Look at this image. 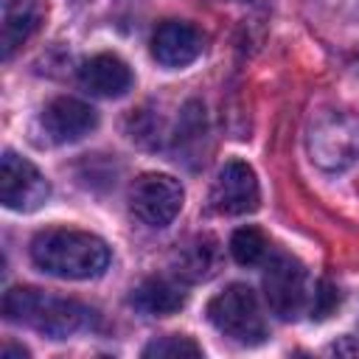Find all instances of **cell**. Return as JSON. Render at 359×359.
Instances as JSON below:
<instances>
[{
	"label": "cell",
	"mask_w": 359,
	"mask_h": 359,
	"mask_svg": "<svg viewBox=\"0 0 359 359\" xmlns=\"http://www.w3.org/2000/svg\"><path fill=\"white\" fill-rule=\"evenodd\" d=\"M45 20V0H3V56L8 59Z\"/></svg>",
	"instance_id": "4fadbf2b"
},
{
	"label": "cell",
	"mask_w": 359,
	"mask_h": 359,
	"mask_svg": "<svg viewBox=\"0 0 359 359\" xmlns=\"http://www.w3.org/2000/svg\"><path fill=\"white\" fill-rule=\"evenodd\" d=\"M48 196H50V185L45 174L28 157H20L17 151L6 149L0 157V202L8 210L31 213L42 208Z\"/></svg>",
	"instance_id": "52a82bcc"
},
{
	"label": "cell",
	"mask_w": 359,
	"mask_h": 359,
	"mask_svg": "<svg viewBox=\"0 0 359 359\" xmlns=\"http://www.w3.org/2000/svg\"><path fill=\"white\" fill-rule=\"evenodd\" d=\"M31 261L45 275L62 280H93L109 266V247L104 238L73 230V227H48L31 241Z\"/></svg>",
	"instance_id": "6da1fadb"
},
{
	"label": "cell",
	"mask_w": 359,
	"mask_h": 359,
	"mask_svg": "<svg viewBox=\"0 0 359 359\" xmlns=\"http://www.w3.org/2000/svg\"><path fill=\"white\" fill-rule=\"evenodd\" d=\"M39 123H42L48 140L62 146V143H76L84 135H90L98 126V112L79 98L62 95V98H53L42 109Z\"/></svg>",
	"instance_id": "9c48e42d"
},
{
	"label": "cell",
	"mask_w": 359,
	"mask_h": 359,
	"mask_svg": "<svg viewBox=\"0 0 359 359\" xmlns=\"http://www.w3.org/2000/svg\"><path fill=\"white\" fill-rule=\"evenodd\" d=\"M210 325L241 345H258L266 339V320L258 294L247 283H230L208 300Z\"/></svg>",
	"instance_id": "277c9868"
},
{
	"label": "cell",
	"mask_w": 359,
	"mask_h": 359,
	"mask_svg": "<svg viewBox=\"0 0 359 359\" xmlns=\"http://www.w3.org/2000/svg\"><path fill=\"white\" fill-rule=\"evenodd\" d=\"M79 81L87 93L101 98H121L132 87L129 65L115 53H95L79 67Z\"/></svg>",
	"instance_id": "8fae6325"
},
{
	"label": "cell",
	"mask_w": 359,
	"mask_h": 359,
	"mask_svg": "<svg viewBox=\"0 0 359 359\" xmlns=\"http://www.w3.org/2000/svg\"><path fill=\"white\" fill-rule=\"evenodd\" d=\"M132 306L143 314L168 317L185 306V289L168 278H149L132 292Z\"/></svg>",
	"instance_id": "5bb4252c"
},
{
	"label": "cell",
	"mask_w": 359,
	"mask_h": 359,
	"mask_svg": "<svg viewBox=\"0 0 359 359\" xmlns=\"http://www.w3.org/2000/svg\"><path fill=\"white\" fill-rule=\"evenodd\" d=\"M143 356H157V359H196L202 356V348L182 334H171V337H160L154 342H149L143 348Z\"/></svg>",
	"instance_id": "2e32d148"
},
{
	"label": "cell",
	"mask_w": 359,
	"mask_h": 359,
	"mask_svg": "<svg viewBox=\"0 0 359 359\" xmlns=\"http://www.w3.org/2000/svg\"><path fill=\"white\" fill-rule=\"evenodd\" d=\"M0 356H3V359H11V356H28V351H25V348H17V345H6V348L0 351Z\"/></svg>",
	"instance_id": "ac0fdd59"
},
{
	"label": "cell",
	"mask_w": 359,
	"mask_h": 359,
	"mask_svg": "<svg viewBox=\"0 0 359 359\" xmlns=\"http://www.w3.org/2000/svg\"><path fill=\"white\" fill-rule=\"evenodd\" d=\"M337 303V292L328 283H320V292H314V303H311V317H325Z\"/></svg>",
	"instance_id": "e0dca14e"
},
{
	"label": "cell",
	"mask_w": 359,
	"mask_h": 359,
	"mask_svg": "<svg viewBox=\"0 0 359 359\" xmlns=\"http://www.w3.org/2000/svg\"><path fill=\"white\" fill-rule=\"evenodd\" d=\"M230 255L241 264V266H255L264 264L269 255V241L264 238V233L258 227H238L230 236Z\"/></svg>",
	"instance_id": "9a60e30c"
},
{
	"label": "cell",
	"mask_w": 359,
	"mask_h": 359,
	"mask_svg": "<svg viewBox=\"0 0 359 359\" xmlns=\"http://www.w3.org/2000/svg\"><path fill=\"white\" fill-rule=\"evenodd\" d=\"M3 314L8 323L28 325L50 339H67L95 325V311L73 297H59L34 286H14L3 297Z\"/></svg>",
	"instance_id": "7a4b0ae2"
},
{
	"label": "cell",
	"mask_w": 359,
	"mask_h": 359,
	"mask_svg": "<svg viewBox=\"0 0 359 359\" xmlns=\"http://www.w3.org/2000/svg\"><path fill=\"white\" fill-rule=\"evenodd\" d=\"M219 264H222V250L216 244L213 236H196L191 238L188 244H182L174 255V275L180 280H191V283H199V280H208L219 272Z\"/></svg>",
	"instance_id": "7c38bea8"
},
{
	"label": "cell",
	"mask_w": 359,
	"mask_h": 359,
	"mask_svg": "<svg viewBox=\"0 0 359 359\" xmlns=\"http://www.w3.org/2000/svg\"><path fill=\"white\" fill-rule=\"evenodd\" d=\"M258 205H261V188L252 165L244 160H227L216 171L210 188V208L222 216H244L258 210Z\"/></svg>",
	"instance_id": "ba28073f"
},
{
	"label": "cell",
	"mask_w": 359,
	"mask_h": 359,
	"mask_svg": "<svg viewBox=\"0 0 359 359\" xmlns=\"http://www.w3.org/2000/svg\"><path fill=\"white\" fill-rule=\"evenodd\" d=\"M182 202H185V191L180 180H174L171 174L149 171L140 174L129 188V208L149 227L171 224L182 210Z\"/></svg>",
	"instance_id": "8992f818"
},
{
	"label": "cell",
	"mask_w": 359,
	"mask_h": 359,
	"mask_svg": "<svg viewBox=\"0 0 359 359\" xmlns=\"http://www.w3.org/2000/svg\"><path fill=\"white\" fill-rule=\"evenodd\" d=\"M205 50V36L185 20H165L151 34V56L163 67H185Z\"/></svg>",
	"instance_id": "30bf717a"
},
{
	"label": "cell",
	"mask_w": 359,
	"mask_h": 359,
	"mask_svg": "<svg viewBox=\"0 0 359 359\" xmlns=\"http://www.w3.org/2000/svg\"><path fill=\"white\" fill-rule=\"evenodd\" d=\"M264 297L280 320L300 317L311 297L303 264L286 252H269L264 261Z\"/></svg>",
	"instance_id": "5b68a950"
},
{
	"label": "cell",
	"mask_w": 359,
	"mask_h": 359,
	"mask_svg": "<svg viewBox=\"0 0 359 359\" xmlns=\"http://www.w3.org/2000/svg\"><path fill=\"white\" fill-rule=\"evenodd\" d=\"M306 151L320 171L339 174L359 160V112L323 109L306 129Z\"/></svg>",
	"instance_id": "3957f363"
}]
</instances>
